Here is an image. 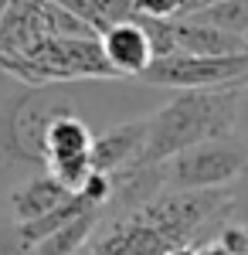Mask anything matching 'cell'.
Masks as SVG:
<instances>
[{
	"label": "cell",
	"instance_id": "6da1fadb",
	"mask_svg": "<svg viewBox=\"0 0 248 255\" xmlns=\"http://www.w3.org/2000/svg\"><path fill=\"white\" fill-rule=\"evenodd\" d=\"M242 85L204 89V92H177L153 116H146V146L139 167H156L173 153L204 139L235 136V106Z\"/></svg>",
	"mask_w": 248,
	"mask_h": 255
},
{
	"label": "cell",
	"instance_id": "7a4b0ae2",
	"mask_svg": "<svg viewBox=\"0 0 248 255\" xmlns=\"http://www.w3.org/2000/svg\"><path fill=\"white\" fill-rule=\"evenodd\" d=\"M0 72L14 75L20 85H55V82L116 79L102 55L99 38H58L38 34L24 51L0 61Z\"/></svg>",
	"mask_w": 248,
	"mask_h": 255
},
{
	"label": "cell",
	"instance_id": "3957f363",
	"mask_svg": "<svg viewBox=\"0 0 248 255\" xmlns=\"http://www.w3.org/2000/svg\"><path fill=\"white\" fill-rule=\"evenodd\" d=\"M248 163V143L238 136L204 139L170 160L156 163V177L163 191H221L231 187Z\"/></svg>",
	"mask_w": 248,
	"mask_h": 255
},
{
	"label": "cell",
	"instance_id": "277c9868",
	"mask_svg": "<svg viewBox=\"0 0 248 255\" xmlns=\"http://www.w3.org/2000/svg\"><path fill=\"white\" fill-rule=\"evenodd\" d=\"M143 85L163 92H204V89H231L248 82V51L245 55H167L156 58L143 75Z\"/></svg>",
	"mask_w": 248,
	"mask_h": 255
},
{
	"label": "cell",
	"instance_id": "5b68a950",
	"mask_svg": "<svg viewBox=\"0 0 248 255\" xmlns=\"http://www.w3.org/2000/svg\"><path fill=\"white\" fill-rule=\"evenodd\" d=\"M143 146H146V116L116 123L92 139V170L109 177L133 170V167H139Z\"/></svg>",
	"mask_w": 248,
	"mask_h": 255
},
{
	"label": "cell",
	"instance_id": "8992f818",
	"mask_svg": "<svg viewBox=\"0 0 248 255\" xmlns=\"http://www.w3.org/2000/svg\"><path fill=\"white\" fill-rule=\"evenodd\" d=\"M99 44H102V55L109 61L116 79H143L146 68L153 65V48L146 31L139 27V20H119L109 31L99 34Z\"/></svg>",
	"mask_w": 248,
	"mask_h": 255
},
{
	"label": "cell",
	"instance_id": "52a82bcc",
	"mask_svg": "<svg viewBox=\"0 0 248 255\" xmlns=\"http://www.w3.org/2000/svg\"><path fill=\"white\" fill-rule=\"evenodd\" d=\"M75 194H68L48 170L38 174H27L20 184L10 187L7 194V208H10V221L14 225H27V221H38V218L58 211L65 201H72Z\"/></svg>",
	"mask_w": 248,
	"mask_h": 255
},
{
	"label": "cell",
	"instance_id": "ba28073f",
	"mask_svg": "<svg viewBox=\"0 0 248 255\" xmlns=\"http://www.w3.org/2000/svg\"><path fill=\"white\" fill-rule=\"evenodd\" d=\"M248 41L235 38L221 27H208L197 20H173V55H204V58H221V55H245Z\"/></svg>",
	"mask_w": 248,
	"mask_h": 255
},
{
	"label": "cell",
	"instance_id": "9c48e42d",
	"mask_svg": "<svg viewBox=\"0 0 248 255\" xmlns=\"http://www.w3.org/2000/svg\"><path fill=\"white\" fill-rule=\"evenodd\" d=\"M92 139H96V129L78 116H61L48 126L44 133V143H41V163L44 170L48 167H58V163H68V160L89 157L92 153Z\"/></svg>",
	"mask_w": 248,
	"mask_h": 255
},
{
	"label": "cell",
	"instance_id": "30bf717a",
	"mask_svg": "<svg viewBox=\"0 0 248 255\" xmlns=\"http://www.w3.org/2000/svg\"><path fill=\"white\" fill-rule=\"evenodd\" d=\"M102 218H106V208H92V211L78 215L65 228H58L48 238H41L38 245H34V252L38 255H82L85 245L92 242V232L102 225Z\"/></svg>",
	"mask_w": 248,
	"mask_h": 255
},
{
	"label": "cell",
	"instance_id": "8fae6325",
	"mask_svg": "<svg viewBox=\"0 0 248 255\" xmlns=\"http://www.w3.org/2000/svg\"><path fill=\"white\" fill-rule=\"evenodd\" d=\"M61 10L75 14L78 20H85L96 34L109 31L113 24L133 17V0H51Z\"/></svg>",
	"mask_w": 248,
	"mask_h": 255
},
{
	"label": "cell",
	"instance_id": "7c38bea8",
	"mask_svg": "<svg viewBox=\"0 0 248 255\" xmlns=\"http://www.w3.org/2000/svg\"><path fill=\"white\" fill-rule=\"evenodd\" d=\"M184 20H197V24H208V27H221L235 38H245L248 41V0H221L208 10L194 14V17Z\"/></svg>",
	"mask_w": 248,
	"mask_h": 255
},
{
	"label": "cell",
	"instance_id": "4fadbf2b",
	"mask_svg": "<svg viewBox=\"0 0 248 255\" xmlns=\"http://www.w3.org/2000/svg\"><path fill=\"white\" fill-rule=\"evenodd\" d=\"M133 14L153 20H184L187 0H133Z\"/></svg>",
	"mask_w": 248,
	"mask_h": 255
},
{
	"label": "cell",
	"instance_id": "5bb4252c",
	"mask_svg": "<svg viewBox=\"0 0 248 255\" xmlns=\"http://www.w3.org/2000/svg\"><path fill=\"white\" fill-rule=\"evenodd\" d=\"M228 218L238 225H248V163L238 174V180L228 187Z\"/></svg>",
	"mask_w": 248,
	"mask_h": 255
},
{
	"label": "cell",
	"instance_id": "9a60e30c",
	"mask_svg": "<svg viewBox=\"0 0 248 255\" xmlns=\"http://www.w3.org/2000/svg\"><path fill=\"white\" fill-rule=\"evenodd\" d=\"M235 136L248 143V82L238 92V106H235Z\"/></svg>",
	"mask_w": 248,
	"mask_h": 255
},
{
	"label": "cell",
	"instance_id": "2e32d148",
	"mask_svg": "<svg viewBox=\"0 0 248 255\" xmlns=\"http://www.w3.org/2000/svg\"><path fill=\"white\" fill-rule=\"evenodd\" d=\"M197 255H231V252L221 245V242L211 238V242H204V245H197Z\"/></svg>",
	"mask_w": 248,
	"mask_h": 255
},
{
	"label": "cell",
	"instance_id": "e0dca14e",
	"mask_svg": "<svg viewBox=\"0 0 248 255\" xmlns=\"http://www.w3.org/2000/svg\"><path fill=\"white\" fill-rule=\"evenodd\" d=\"M214 3H221V0H187V14L184 17H194V14H201V10H208Z\"/></svg>",
	"mask_w": 248,
	"mask_h": 255
},
{
	"label": "cell",
	"instance_id": "ac0fdd59",
	"mask_svg": "<svg viewBox=\"0 0 248 255\" xmlns=\"http://www.w3.org/2000/svg\"><path fill=\"white\" fill-rule=\"evenodd\" d=\"M167 255H197V249H173V252H167Z\"/></svg>",
	"mask_w": 248,
	"mask_h": 255
}]
</instances>
